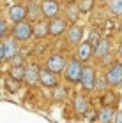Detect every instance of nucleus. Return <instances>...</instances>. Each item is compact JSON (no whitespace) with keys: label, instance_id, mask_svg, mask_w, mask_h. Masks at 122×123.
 <instances>
[{"label":"nucleus","instance_id":"29","mask_svg":"<svg viewBox=\"0 0 122 123\" xmlns=\"http://www.w3.org/2000/svg\"><path fill=\"white\" fill-rule=\"evenodd\" d=\"M119 55L122 56V44H120V48H119Z\"/></svg>","mask_w":122,"mask_h":123},{"label":"nucleus","instance_id":"19","mask_svg":"<svg viewBox=\"0 0 122 123\" xmlns=\"http://www.w3.org/2000/svg\"><path fill=\"white\" fill-rule=\"evenodd\" d=\"M110 11L115 16H122V0H112L110 2Z\"/></svg>","mask_w":122,"mask_h":123},{"label":"nucleus","instance_id":"23","mask_svg":"<svg viewBox=\"0 0 122 123\" xmlns=\"http://www.w3.org/2000/svg\"><path fill=\"white\" fill-rule=\"evenodd\" d=\"M99 41H101V39H99V33H96V32H92V33H90V39H88L87 42H88V44H92V46L96 48Z\"/></svg>","mask_w":122,"mask_h":123},{"label":"nucleus","instance_id":"1","mask_svg":"<svg viewBox=\"0 0 122 123\" xmlns=\"http://www.w3.org/2000/svg\"><path fill=\"white\" fill-rule=\"evenodd\" d=\"M65 79L69 83H80L81 79V72H83V65L78 58L74 60H69L67 63H65Z\"/></svg>","mask_w":122,"mask_h":123},{"label":"nucleus","instance_id":"12","mask_svg":"<svg viewBox=\"0 0 122 123\" xmlns=\"http://www.w3.org/2000/svg\"><path fill=\"white\" fill-rule=\"evenodd\" d=\"M25 79L29 85H36V83H39V69H37V65H30L25 69Z\"/></svg>","mask_w":122,"mask_h":123},{"label":"nucleus","instance_id":"16","mask_svg":"<svg viewBox=\"0 0 122 123\" xmlns=\"http://www.w3.org/2000/svg\"><path fill=\"white\" fill-rule=\"evenodd\" d=\"M67 39L71 44H80V41L83 39V32L80 26H71L69 28V33H67Z\"/></svg>","mask_w":122,"mask_h":123},{"label":"nucleus","instance_id":"8","mask_svg":"<svg viewBox=\"0 0 122 123\" xmlns=\"http://www.w3.org/2000/svg\"><path fill=\"white\" fill-rule=\"evenodd\" d=\"M92 55H94V46H92V44H88V42H81L78 46V49H76V56H78L80 62L90 60Z\"/></svg>","mask_w":122,"mask_h":123},{"label":"nucleus","instance_id":"24","mask_svg":"<svg viewBox=\"0 0 122 123\" xmlns=\"http://www.w3.org/2000/svg\"><path fill=\"white\" fill-rule=\"evenodd\" d=\"M67 16H69L73 21H76V18H78V11H76V7H69V9H67Z\"/></svg>","mask_w":122,"mask_h":123},{"label":"nucleus","instance_id":"27","mask_svg":"<svg viewBox=\"0 0 122 123\" xmlns=\"http://www.w3.org/2000/svg\"><path fill=\"white\" fill-rule=\"evenodd\" d=\"M5 30H7V26H5V21L0 18V37H2L4 33H5Z\"/></svg>","mask_w":122,"mask_h":123},{"label":"nucleus","instance_id":"7","mask_svg":"<svg viewBox=\"0 0 122 123\" xmlns=\"http://www.w3.org/2000/svg\"><path fill=\"white\" fill-rule=\"evenodd\" d=\"M46 69L55 72V74H58V72H62L65 69V62L60 55H51V56L46 60Z\"/></svg>","mask_w":122,"mask_h":123},{"label":"nucleus","instance_id":"9","mask_svg":"<svg viewBox=\"0 0 122 123\" xmlns=\"http://www.w3.org/2000/svg\"><path fill=\"white\" fill-rule=\"evenodd\" d=\"M64 30H65V21H64V19H60V18L50 19V23H48V32L51 33V35H60Z\"/></svg>","mask_w":122,"mask_h":123},{"label":"nucleus","instance_id":"20","mask_svg":"<svg viewBox=\"0 0 122 123\" xmlns=\"http://www.w3.org/2000/svg\"><path fill=\"white\" fill-rule=\"evenodd\" d=\"M92 5H94V0H80L78 9H80V12H88L92 9Z\"/></svg>","mask_w":122,"mask_h":123},{"label":"nucleus","instance_id":"5","mask_svg":"<svg viewBox=\"0 0 122 123\" xmlns=\"http://www.w3.org/2000/svg\"><path fill=\"white\" fill-rule=\"evenodd\" d=\"M41 11H43V14L46 16V18L53 19V18H57V14L60 11V5H58L57 0H44L41 4Z\"/></svg>","mask_w":122,"mask_h":123},{"label":"nucleus","instance_id":"4","mask_svg":"<svg viewBox=\"0 0 122 123\" xmlns=\"http://www.w3.org/2000/svg\"><path fill=\"white\" fill-rule=\"evenodd\" d=\"M39 83H41L43 86H46V88H55V86H58L57 74L51 72V70H48V69L39 70Z\"/></svg>","mask_w":122,"mask_h":123},{"label":"nucleus","instance_id":"6","mask_svg":"<svg viewBox=\"0 0 122 123\" xmlns=\"http://www.w3.org/2000/svg\"><path fill=\"white\" fill-rule=\"evenodd\" d=\"M80 83L83 85L85 90H94V88H96V74H94V70L90 69V67H83Z\"/></svg>","mask_w":122,"mask_h":123},{"label":"nucleus","instance_id":"2","mask_svg":"<svg viewBox=\"0 0 122 123\" xmlns=\"http://www.w3.org/2000/svg\"><path fill=\"white\" fill-rule=\"evenodd\" d=\"M13 33H14L16 41H29V39L34 35V26H32L29 21L23 19V21H20V23H16Z\"/></svg>","mask_w":122,"mask_h":123},{"label":"nucleus","instance_id":"17","mask_svg":"<svg viewBox=\"0 0 122 123\" xmlns=\"http://www.w3.org/2000/svg\"><path fill=\"white\" fill-rule=\"evenodd\" d=\"M9 76L13 77V79H16V81L25 79V67L23 65H13L9 69Z\"/></svg>","mask_w":122,"mask_h":123},{"label":"nucleus","instance_id":"25","mask_svg":"<svg viewBox=\"0 0 122 123\" xmlns=\"http://www.w3.org/2000/svg\"><path fill=\"white\" fill-rule=\"evenodd\" d=\"M113 98H115V93H106V97L103 98V102H104V105H108V104L112 102Z\"/></svg>","mask_w":122,"mask_h":123},{"label":"nucleus","instance_id":"22","mask_svg":"<svg viewBox=\"0 0 122 123\" xmlns=\"http://www.w3.org/2000/svg\"><path fill=\"white\" fill-rule=\"evenodd\" d=\"M53 97L57 98V100H62L65 97V90L64 88H58V86H55V93H53Z\"/></svg>","mask_w":122,"mask_h":123},{"label":"nucleus","instance_id":"18","mask_svg":"<svg viewBox=\"0 0 122 123\" xmlns=\"http://www.w3.org/2000/svg\"><path fill=\"white\" fill-rule=\"evenodd\" d=\"M48 23L44 25V23H37L36 26H34V35L37 37V39H43V37H46L48 35Z\"/></svg>","mask_w":122,"mask_h":123},{"label":"nucleus","instance_id":"30","mask_svg":"<svg viewBox=\"0 0 122 123\" xmlns=\"http://www.w3.org/2000/svg\"><path fill=\"white\" fill-rule=\"evenodd\" d=\"M65 2H69V0H65Z\"/></svg>","mask_w":122,"mask_h":123},{"label":"nucleus","instance_id":"15","mask_svg":"<svg viewBox=\"0 0 122 123\" xmlns=\"http://www.w3.org/2000/svg\"><path fill=\"white\" fill-rule=\"evenodd\" d=\"M113 116H115V111L110 105H104L99 113V123H113Z\"/></svg>","mask_w":122,"mask_h":123},{"label":"nucleus","instance_id":"21","mask_svg":"<svg viewBox=\"0 0 122 123\" xmlns=\"http://www.w3.org/2000/svg\"><path fill=\"white\" fill-rule=\"evenodd\" d=\"M5 88H7L9 92L16 93V92H18V88H20V85H18V81H16V79H13V77H7V79H5Z\"/></svg>","mask_w":122,"mask_h":123},{"label":"nucleus","instance_id":"26","mask_svg":"<svg viewBox=\"0 0 122 123\" xmlns=\"http://www.w3.org/2000/svg\"><path fill=\"white\" fill-rule=\"evenodd\" d=\"M113 123H122V111H117L113 116Z\"/></svg>","mask_w":122,"mask_h":123},{"label":"nucleus","instance_id":"10","mask_svg":"<svg viewBox=\"0 0 122 123\" xmlns=\"http://www.w3.org/2000/svg\"><path fill=\"white\" fill-rule=\"evenodd\" d=\"M27 16V9L23 5H13V7L9 9V18L16 21V23H20V21H23Z\"/></svg>","mask_w":122,"mask_h":123},{"label":"nucleus","instance_id":"13","mask_svg":"<svg viewBox=\"0 0 122 123\" xmlns=\"http://www.w3.org/2000/svg\"><path fill=\"white\" fill-rule=\"evenodd\" d=\"M4 48H5V58L13 60L16 55H18V44H16V39H7V41L4 42Z\"/></svg>","mask_w":122,"mask_h":123},{"label":"nucleus","instance_id":"3","mask_svg":"<svg viewBox=\"0 0 122 123\" xmlns=\"http://www.w3.org/2000/svg\"><path fill=\"white\" fill-rule=\"evenodd\" d=\"M104 79L110 86H120L122 85V63H113L112 69L106 72Z\"/></svg>","mask_w":122,"mask_h":123},{"label":"nucleus","instance_id":"14","mask_svg":"<svg viewBox=\"0 0 122 123\" xmlns=\"http://www.w3.org/2000/svg\"><path fill=\"white\" fill-rule=\"evenodd\" d=\"M108 51H110V44L106 39H101V41L97 42V46L94 48V55H96L97 58H104L108 56Z\"/></svg>","mask_w":122,"mask_h":123},{"label":"nucleus","instance_id":"28","mask_svg":"<svg viewBox=\"0 0 122 123\" xmlns=\"http://www.w3.org/2000/svg\"><path fill=\"white\" fill-rule=\"evenodd\" d=\"M5 60V48H4V42H0V62Z\"/></svg>","mask_w":122,"mask_h":123},{"label":"nucleus","instance_id":"11","mask_svg":"<svg viewBox=\"0 0 122 123\" xmlns=\"http://www.w3.org/2000/svg\"><path fill=\"white\" fill-rule=\"evenodd\" d=\"M74 111L78 114H85L88 111V102H87V98L83 97L81 93H76L74 95Z\"/></svg>","mask_w":122,"mask_h":123}]
</instances>
